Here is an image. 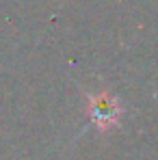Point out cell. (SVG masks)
Returning <instances> with one entry per match:
<instances>
[{"mask_svg": "<svg viewBox=\"0 0 158 160\" xmlns=\"http://www.w3.org/2000/svg\"><path fill=\"white\" fill-rule=\"evenodd\" d=\"M87 102H89V117H91V126L98 128L100 132H106L108 128L117 126V121L121 119L124 106L119 102V98L110 91H84Z\"/></svg>", "mask_w": 158, "mask_h": 160, "instance_id": "cell-1", "label": "cell"}]
</instances>
